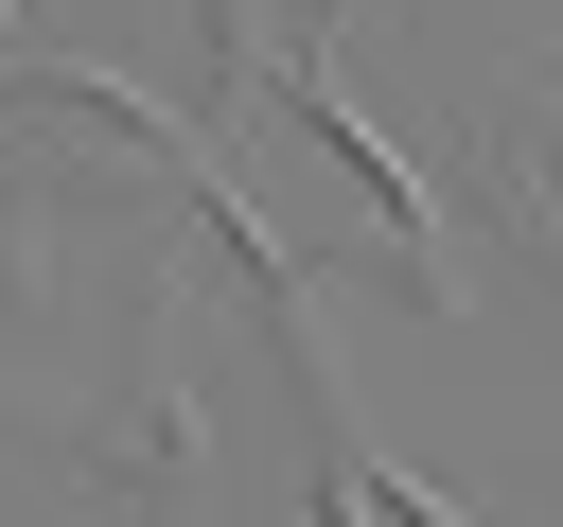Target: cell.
Instances as JSON below:
<instances>
[{
    "mask_svg": "<svg viewBox=\"0 0 563 527\" xmlns=\"http://www.w3.org/2000/svg\"><path fill=\"white\" fill-rule=\"evenodd\" d=\"M0 18H18V0H0Z\"/></svg>",
    "mask_w": 563,
    "mask_h": 527,
    "instance_id": "cell-3",
    "label": "cell"
},
{
    "mask_svg": "<svg viewBox=\"0 0 563 527\" xmlns=\"http://www.w3.org/2000/svg\"><path fill=\"white\" fill-rule=\"evenodd\" d=\"M493 141H510V211L563 246V105H528V88H510V105H493Z\"/></svg>",
    "mask_w": 563,
    "mask_h": 527,
    "instance_id": "cell-1",
    "label": "cell"
},
{
    "mask_svg": "<svg viewBox=\"0 0 563 527\" xmlns=\"http://www.w3.org/2000/svg\"><path fill=\"white\" fill-rule=\"evenodd\" d=\"M264 18H282V35H299V18H317V0H264Z\"/></svg>",
    "mask_w": 563,
    "mask_h": 527,
    "instance_id": "cell-2",
    "label": "cell"
}]
</instances>
